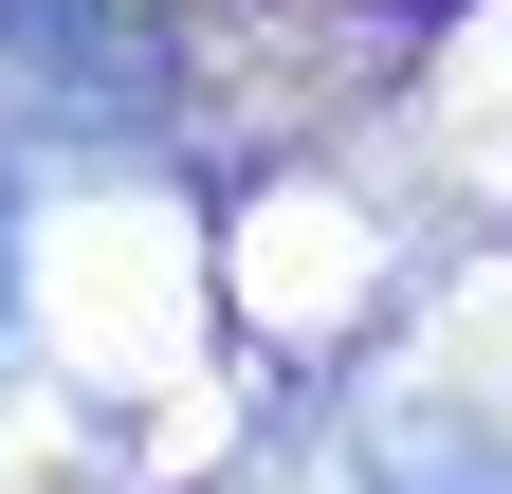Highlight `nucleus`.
<instances>
[{
	"label": "nucleus",
	"mask_w": 512,
	"mask_h": 494,
	"mask_svg": "<svg viewBox=\"0 0 512 494\" xmlns=\"http://www.w3.org/2000/svg\"><path fill=\"white\" fill-rule=\"evenodd\" d=\"M165 129V55L110 0H0V165H128Z\"/></svg>",
	"instance_id": "obj_1"
},
{
	"label": "nucleus",
	"mask_w": 512,
	"mask_h": 494,
	"mask_svg": "<svg viewBox=\"0 0 512 494\" xmlns=\"http://www.w3.org/2000/svg\"><path fill=\"white\" fill-rule=\"evenodd\" d=\"M366 476H384V494H512V458H494V440H476V458H439V421H384Z\"/></svg>",
	"instance_id": "obj_2"
},
{
	"label": "nucleus",
	"mask_w": 512,
	"mask_h": 494,
	"mask_svg": "<svg viewBox=\"0 0 512 494\" xmlns=\"http://www.w3.org/2000/svg\"><path fill=\"white\" fill-rule=\"evenodd\" d=\"M0 348H19V202H0Z\"/></svg>",
	"instance_id": "obj_3"
}]
</instances>
